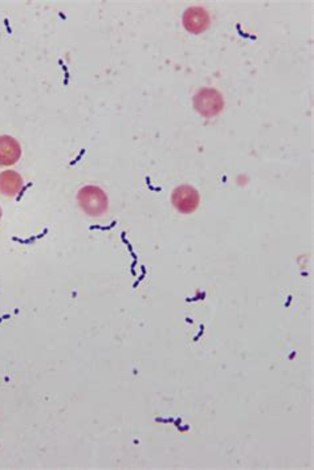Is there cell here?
I'll use <instances>...</instances> for the list:
<instances>
[{"instance_id": "6da1fadb", "label": "cell", "mask_w": 314, "mask_h": 470, "mask_svg": "<svg viewBox=\"0 0 314 470\" xmlns=\"http://www.w3.org/2000/svg\"><path fill=\"white\" fill-rule=\"evenodd\" d=\"M80 207L86 215L99 217L108 211V196L97 186L82 187L77 195Z\"/></svg>"}, {"instance_id": "8992f818", "label": "cell", "mask_w": 314, "mask_h": 470, "mask_svg": "<svg viewBox=\"0 0 314 470\" xmlns=\"http://www.w3.org/2000/svg\"><path fill=\"white\" fill-rule=\"evenodd\" d=\"M23 188V177L19 173L7 170L0 174V194L14 197L18 195Z\"/></svg>"}, {"instance_id": "7a4b0ae2", "label": "cell", "mask_w": 314, "mask_h": 470, "mask_svg": "<svg viewBox=\"0 0 314 470\" xmlns=\"http://www.w3.org/2000/svg\"><path fill=\"white\" fill-rule=\"evenodd\" d=\"M194 106L203 117L211 118L221 112L224 101L221 95L215 89L204 88L195 95Z\"/></svg>"}, {"instance_id": "3957f363", "label": "cell", "mask_w": 314, "mask_h": 470, "mask_svg": "<svg viewBox=\"0 0 314 470\" xmlns=\"http://www.w3.org/2000/svg\"><path fill=\"white\" fill-rule=\"evenodd\" d=\"M199 201H200L199 194L197 190L191 186H179L171 195V203L174 204V207L180 214H186V215L197 211Z\"/></svg>"}, {"instance_id": "5b68a950", "label": "cell", "mask_w": 314, "mask_h": 470, "mask_svg": "<svg viewBox=\"0 0 314 470\" xmlns=\"http://www.w3.org/2000/svg\"><path fill=\"white\" fill-rule=\"evenodd\" d=\"M21 157V147L15 138L0 137V166H12Z\"/></svg>"}, {"instance_id": "277c9868", "label": "cell", "mask_w": 314, "mask_h": 470, "mask_svg": "<svg viewBox=\"0 0 314 470\" xmlns=\"http://www.w3.org/2000/svg\"><path fill=\"white\" fill-rule=\"evenodd\" d=\"M183 25L190 34L199 35L210 27V15L202 7L189 8L183 15Z\"/></svg>"}, {"instance_id": "52a82bcc", "label": "cell", "mask_w": 314, "mask_h": 470, "mask_svg": "<svg viewBox=\"0 0 314 470\" xmlns=\"http://www.w3.org/2000/svg\"><path fill=\"white\" fill-rule=\"evenodd\" d=\"M1 215H3V211H1V208H0V219H1Z\"/></svg>"}]
</instances>
